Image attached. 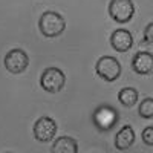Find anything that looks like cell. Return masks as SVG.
Masks as SVG:
<instances>
[{
    "label": "cell",
    "instance_id": "6da1fadb",
    "mask_svg": "<svg viewBox=\"0 0 153 153\" xmlns=\"http://www.w3.org/2000/svg\"><path fill=\"white\" fill-rule=\"evenodd\" d=\"M38 28H40V32L45 37L54 38L65 32L66 22L63 16H60L55 11H45L40 16V20H38Z\"/></svg>",
    "mask_w": 153,
    "mask_h": 153
},
{
    "label": "cell",
    "instance_id": "7a4b0ae2",
    "mask_svg": "<svg viewBox=\"0 0 153 153\" xmlns=\"http://www.w3.org/2000/svg\"><path fill=\"white\" fill-rule=\"evenodd\" d=\"M66 84V75L58 68H46L40 76V86L49 94L60 92Z\"/></svg>",
    "mask_w": 153,
    "mask_h": 153
},
{
    "label": "cell",
    "instance_id": "3957f363",
    "mask_svg": "<svg viewBox=\"0 0 153 153\" xmlns=\"http://www.w3.org/2000/svg\"><path fill=\"white\" fill-rule=\"evenodd\" d=\"M95 72L104 81L112 83L115 80H118V76L121 75V65H120V61L115 58V57L103 55V57H100L97 60Z\"/></svg>",
    "mask_w": 153,
    "mask_h": 153
},
{
    "label": "cell",
    "instance_id": "277c9868",
    "mask_svg": "<svg viewBox=\"0 0 153 153\" xmlns=\"http://www.w3.org/2000/svg\"><path fill=\"white\" fill-rule=\"evenodd\" d=\"M92 121L95 124V127L101 132H107L110 130L112 127L117 124L118 121V112L115 110L113 107L104 104V106H100L95 109L94 115H92Z\"/></svg>",
    "mask_w": 153,
    "mask_h": 153
},
{
    "label": "cell",
    "instance_id": "5b68a950",
    "mask_svg": "<svg viewBox=\"0 0 153 153\" xmlns=\"http://www.w3.org/2000/svg\"><path fill=\"white\" fill-rule=\"evenodd\" d=\"M135 14V5L132 0H110L109 3V16L117 23L130 22Z\"/></svg>",
    "mask_w": 153,
    "mask_h": 153
},
{
    "label": "cell",
    "instance_id": "8992f818",
    "mask_svg": "<svg viewBox=\"0 0 153 153\" xmlns=\"http://www.w3.org/2000/svg\"><path fill=\"white\" fill-rule=\"evenodd\" d=\"M3 65H5L8 72L17 75V74H22V72H25L28 69L29 57H28V54L25 52L23 49L16 48V49H11L9 52L5 55Z\"/></svg>",
    "mask_w": 153,
    "mask_h": 153
},
{
    "label": "cell",
    "instance_id": "52a82bcc",
    "mask_svg": "<svg viewBox=\"0 0 153 153\" xmlns=\"http://www.w3.org/2000/svg\"><path fill=\"white\" fill-rule=\"evenodd\" d=\"M34 138L40 143H49L52 141L57 133V123L51 117H40L32 127Z\"/></svg>",
    "mask_w": 153,
    "mask_h": 153
},
{
    "label": "cell",
    "instance_id": "ba28073f",
    "mask_svg": "<svg viewBox=\"0 0 153 153\" xmlns=\"http://www.w3.org/2000/svg\"><path fill=\"white\" fill-rule=\"evenodd\" d=\"M110 45L117 52H127L133 46V37L127 29H117L110 35Z\"/></svg>",
    "mask_w": 153,
    "mask_h": 153
},
{
    "label": "cell",
    "instance_id": "9c48e42d",
    "mask_svg": "<svg viewBox=\"0 0 153 153\" xmlns=\"http://www.w3.org/2000/svg\"><path fill=\"white\" fill-rule=\"evenodd\" d=\"M132 69L138 75H149L153 72V54L147 51H139L132 60Z\"/></svg>",
    "mask_w": 153,
    "mask_h": 153
},
{
    "label": "cell",
    "instance_id": "30bf717a",
    "mask_svg": "<svg viewBox=\"0 0 153 153\" xmlns=\"http://www.w3.org/2000/svg\"><path fill=\"white\" fill-rule=\"evenodd\" d=\"M133 143H135V132L132 129V126H129V124L123 126L120 129V132L115 135V147H117V150L124 152Z\"/></svg>",
    "mask_w": 153,
    "mask_h": 153
},
{
    "label": "cell",
    "instance_id": "8fae6325",
    "mask_svg": "<svg viewBox=\"0 0 153 153\" xmlns=\"http://www.w3.org/2000/svg\"><path fill=\"white\" fill-rule=\"evenodd\" d=\"M52 153H78V143L72 136H60L52 143Z\"/></svg>",
    "mask_w": 153,
    "mask_h": 153
},
{
    "label": "cell",
    "instance_id": "7c38bea8",
    "mask_svg": "<svg viewBox=\"0 0 153 153\" xmlns=\"http://www.w3.org/2000/svg\"><path fill=\"white\" fill-rule=\"evenodd\" d=\"M138 91L135 87H123L118 92V101L126 106V107H132L138 103Z\"/></svg>",
    "mask_w": 153,
    "mask_h": 153
},
{
    "label": "cell",
    "instance_id": "4fadbf2b",
    "mask_svg": "<svg viewBox=\"0 0 153 153\" xmlns=\"http://www.w3.org/2000/svg\"><path fill=\"white\" fill-rule=\"evenodd\" d=\"M138 113H139V117L144 118V120L153 118V98H150V97L144 98L141 103H139Z\"/></svg>",
    "mask_w": 153,
    "mask_h": 153
},
{
    "label": "cell",
    "instance_id": "5bb4252c",
    "mask_svg": "<svg viewBox=\"0 0 153 153\" xmlns=\"http://www.w3.org/2000/svg\"><path fill=\"white\" fill-rule=\"evenodd\" d=\"M141 138H143V141H144L146 146L153 147V126L146 127V129L143 130V133H141Z\"/></svg>",
    "mask_w": 153,
    "mask_h": 153
},
{
    "label": "cell",
    "instance_id": "9a60e30c",
    "mask_svg": "<svg viewBox=\"0 0 153 153\" xmlns=\"http://www.w3.org/2000/svg\"><path fill=\"white\" fill-rule=\"evenodd\" d=\"M144 42L146 43H153V22L149 23L144 29Z\"/></svg>",
    "mask_w": 153,
    "mask_h": 153
},
{
    "label": "cell",
    "instance_id": "2e32d148",
    "mask_svg": "<svg viewBox=\"0 0 153 153\" xmlns=\"http://www.w3.org/2000/svg\"><path fill=\"white\" fill-rule=\"evenodd\" d=\"M6 153H11V152H6Z\"/></svg>",
    "mask_w": 153,
    "mask_h": 153
}]
</instances>
